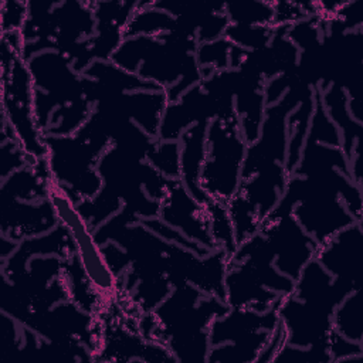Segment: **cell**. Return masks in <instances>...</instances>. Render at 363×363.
Listing matches in <instances>:
<instances>
[{"instance_id":"1","label":"cell","mask_w":363,"mask_h":363,"mask_svg":"<svg viewBox=\"0 0 363 363\" xmlns=\"http://www.w3.org/2000/svg\"><path fill=\"white\" fill-rule=\"evenodd\" d=\"M247 145L237 113L207 123L200 187L208 199L227 204L238 193Z\"/></svg>"},{"instance_id":"2","label":"cell","mask_w":363,"mask_h":363,"mask_svg":"<svg viewBox=\"0 0 363 363\" xmlns=\"http://www.w3.org/2000/svg\"><path fill=\"white\" fill-rule=\"evenodd\" d=\"M315 259L336 279L360 286L359 277L362 271V228L360 224H352L325 244L318 245Z\"/></svg>"},{"instance_id":"3","label":"cell","mask_w":363,"mask_h":363,"mask_svg":"<svg viewBox=\"0 0 363 363\" xmlns=\"http://www.w3.org/2000/svg\"><path fill=\"white\" fill-rule=\"evenodd\" d=\"M208 122L196 123L182 135L180 140V180L186 190L200 204H206L210 199L200 187V172L206 153V132Z\"/></svg>"},{"instance_id":"4","label":"cell","mask_w":363,"mask_h":363,"mask_svg":"<svg viewBox=\"0 0 363 363\" xmlns=\"http://www.w3.org/2000/svg\"><path fill=\"white\" fill-rule=\"evenodd\" d=\"M332 329L340 336L352 342H362V306H360V289L353 291L336 306L335 318L332 319Z\"/></svg>"},{"instance_id":"5","label":"cell","mask_w":363,"mask_h":363,"mask_svg":"<svg viewBox=\"0 0 363 363\" xmlns=\"http://www.w3.org/2000/svg\"><path fill=\"white\" fill-rule=\"evenodd\" d=\"M224 14L230 24L271 26L274 23L272 3H225Z\"/></svg>"},{"instance_id":"6","label":"cell","mask_w":363,"mask_h":363,"mask_svg":"<svg viewBox=\"0 0 363 363\" xmlns=\"http://www.w3.org/2000/svg\"><path fill=\"white\" fill-rule=\"evenodd\" d=\"M231 45L233 44H230L227 40H214L199 44L196 58L199 62V68L210 65L214 72L224 69L228 62V48Z\"/></svg>"}]
</instances>
